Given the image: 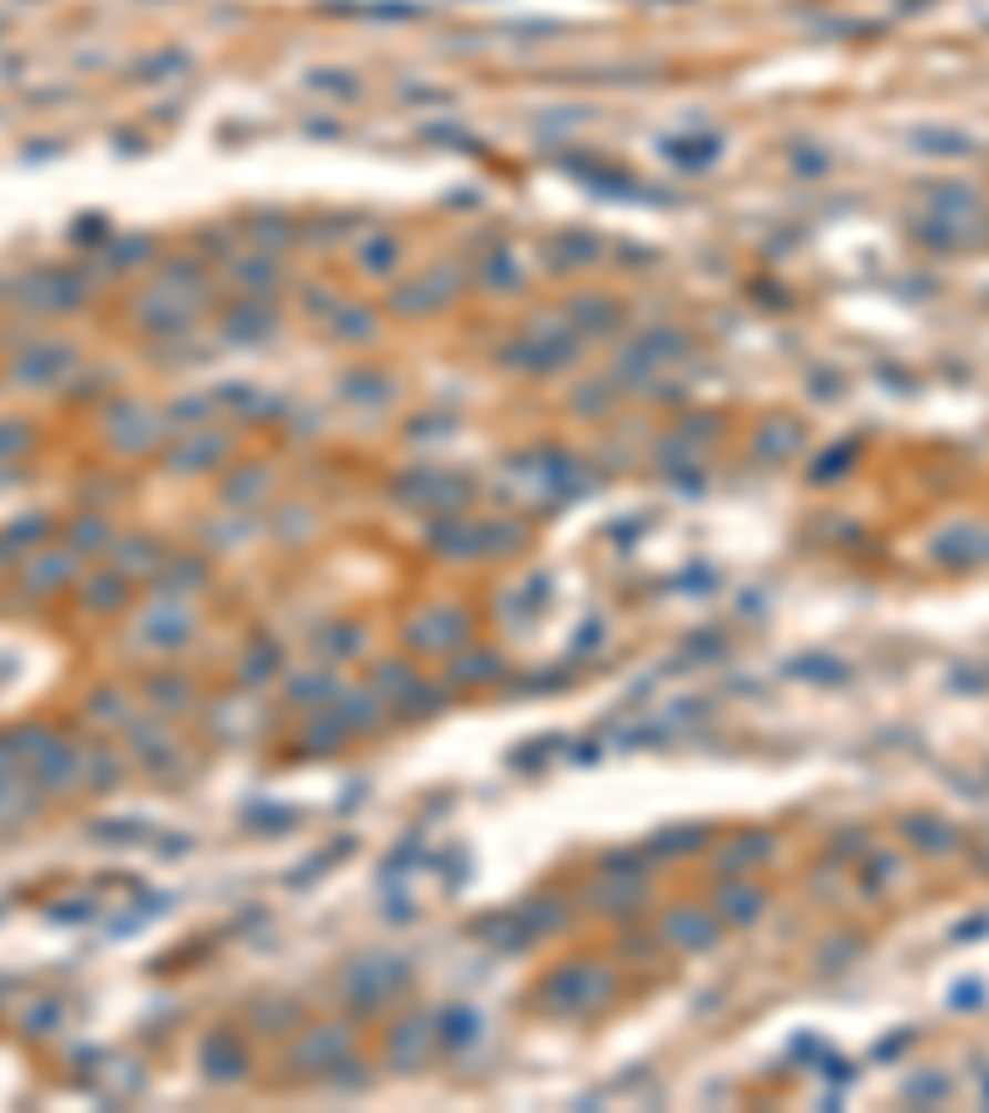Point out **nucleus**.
<instances>
[{"label":"nucleus","instance_id":"1","mask_svg":"<svg viewBox=\"0 0 989 1113\" xmlns=\"http://www.w3.org/2000/svg\"><path fill=\"white\" fill-rule=\"evenodd\" d=\"M10 762H16V752H6V748H0V777L10 772Z\"/></svg>","mask_w":989,"mask_h":1113}]
</instances>
